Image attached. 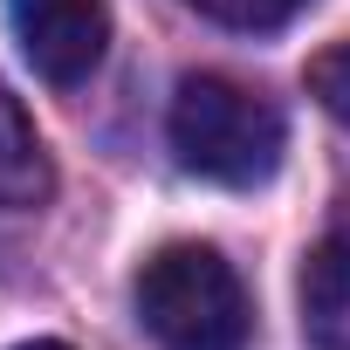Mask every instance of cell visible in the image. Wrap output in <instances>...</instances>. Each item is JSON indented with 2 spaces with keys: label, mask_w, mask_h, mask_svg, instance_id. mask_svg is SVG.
<instances>
[{
  "label": "cell",
  "mask_w": 350,
  "mask_h": 350,
  "mask_svg": "<svg viewBox=\"0 0 350 350\" xmlns=\"http://www.w3.org/2000/svg\"><path fill=\"white\" fill-rule=\"evenodd\" d=\"M55 186V172H49V151L21 110V96L0 83V206H42Z\"/></svg>",
  "instance_id": "obj_5"
},
{
  "label": "cell",
  "mask_w": 350,
  "mask_h": 350,
  "mask_svg": "<svg viewBox=\"0 0 350 350\" xmlns=\"http://www.w3.org/2000/svg\"><path fill=\"white\" fill-rule=\"evenodd\" d=\"M186 8H200V14H206V21H220V28L268 35V28H288L302 8H316V0H186Z\"/></svg>",
  "instance_id": "obj_6"
},
{
  "label": "cell",
  "mask_w": 350,
  "mask_h": 350,
  "mask_svg": "<svg viewBox=\"0 0 350 350\" xmlns=\"http://www.w3.org/2000/svg\"><path fill=\"white\" fill-rule=\"evenodd\" d=\"M309 96L350 131V42H336V49H323L309 62Z\"/></svg>",
  "instance_id": "obj_7"
},
{
  "label": "cell",
  "mask_w": 350,
  "mask_h": 350,
  "mask_svg": "<svg viewBox=\"0 0 350 350\" xmlns=\"http://www.w3.org/2000/svg\"><path fill=\"white\" fill-rule=\"evenodd\" d=\"M8 21H14V42L35 62V76L55 90H76L83 76H96V62L110 49L103 0H8Z\"/></svg>",
  "instance_id": "obj_3"
},
{
  "label": "cell",
  "mask_w": 350,
  "mask_h": 350,
  "mask_svg": "<svg viewBox=\"0 0 350 350\" xmlns=\"http://www.w3.org/2000/svg\"><path fill=\"white\" fill-rule=\"evenodd\" d=\"M302 336L309 350H350V220H336L302 261Z\"/></svg>",
  "instance_id": "obj_4"
},
{
  "label": "cell",
  "mask_w": 350,
  "mask_h": 350,
  "mask_svg": "<svg viewBox=\"0 0 350 350\" xmlns=\"http://www.w3.org/2000/svg\"><path fill=\"white\" fill-rule=\"evenodd\" d=\"M282 144H288L282 110L234 76H186L172 96V151L186 172H200L213 186H234V193L268 186L282 165Z\"/></svg>",
  "instance_id": "obj_1"
},
{
  "label": "cell",
  "mask_w": 350,
  "mask_h": 350,
  "mask_svg": "<svg viewBox=\"0 0 350 350\" xmlns=\"http://www.w3.org/2000/svg\"><path fill=\"white\" fill-rule=\"evenodd\" d=\"M21 350H69V343H55V336H42V343H21Z\"/></svg>",
  "instance_id": "obj_8"
},
{
  "label": "cell",
  "mask_w": 350,
  "mask_h": 350,
  "mask_svg": "<svg viewBox=\"0 0 350 350\" xmlns=\"http://www.w3.org/2000/svg\"><path fill=\"white\" fill-rule=\"evenodd\" d=\"M137 323L165 350H241L254 316L234 261L206 241H172L137 268Z\"/></svg>",
  "instance_id": "obj_2"
}]
</instances>
